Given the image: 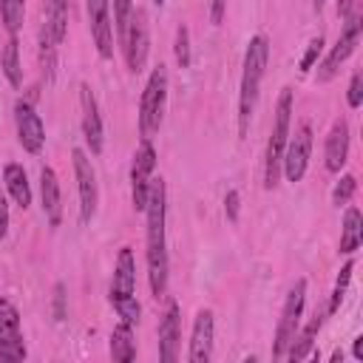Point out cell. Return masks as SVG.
I'll list each match as a JSON object with an SVG mask.
<instances>
[{"label": "cell", "mask_w": 363, "mask_h": 363, "mask_svg": "<svg viewBox=\"0 0 363 363\" xmlns=\"http://www.w3.org/2000/svg\"><path fill=\"white\" fill-rule=\"evenodd\" d=\"M0 71H3V77L9 79L11 88H20V85H23V65H20V43H17V34H9L6 45H3Z\"/></svg>", "instance_id": "obj_25"}, {"label": "cell", "mask_w": 363, "mask_h": 363, "mask_svg": "<svg viewBox=\"0 0 363 363\" xmlns=\"http://www.w3.org/2000/svg\"><path fill=\"white\" fill-rule=\"evenodd\" d=\"M71 162H74V176H77V193H79V221L88 224L96 213L99 204V187H96V170L88 159V153L82 147L71 150Z\"/></svg>", "instance_id": "obj_11"}, {"label": "cell", "mask_w": 363, "mask_h": 363, "mask_svg": "<svg viewBox=\"0 0 363 363\" xmlns=\"http://www.w3.org/2000/svg\"><path fill=\"white\" fill-rule=\"evenodd\" d=\"M179 343H182V309L176 301H167L164 315L159 320V360L164 363L179 360Z\"/></svg>", "instance_id": "obj_17"}, {"label": "cell", "mask_w": 363, "mask_h": 363, "mask_svg": "<svg viewBox=\"0 0 363 363\" xmlns=\"http://www.w3.org/2000/svg\"><path fill=\"white\" fill-rule=\"evenodd\" d=\"M0 17L9 34H17L26 20V0H0Z\"/></svg>", "instance_id": "obj_26"}, {"label": "cell", "mask_w": 363, "mask_h": 363, "mask_svg": "<svg viewBox=\"0 0 363 363\" xmlns=\"http://www.w3.org/2000/svg\"><path fill=\"white\" fill-rule=\"evenodd\" d=\"M352 272H354V261L349 258V261L340 267V275H337L335 289H332V295H329V306H326L329 315H335V312L340 309V301H343V295H346V286H349V281H352Z\"/></svg>", "instance_id": "obj_27"}, {"label": "cell", "mask_w": 363, "mask_h": 363, "mask_svg": "<svg viewBox=\"0 0 363 363\" xmlns=\"http://www.w3.org/2000/svg\"><path fill=\"white\" fill-rule=\"evenodd\" d=\"M3 187L14 199V204H20L23 210L31 204V184H28V176H26V167L23 164L9 162L3 167Z\"/></svg>", "instance_id": "obj_21"}, {"label": "cell", "mask_w": 363, "mask_h": 363, "mask_svg": "<svg viewBox=\"0 0 363 363\" xmlns=\"http://www.w3.org/2000/svg\"><path fill=\"white\" fill-rule=\"evenodd\" d=\"M111 357L119 363H130L136 357V340H133V323L119 320L111 332Z\"/></svg>", "instance_id": "obj_23"}, {"label": "cell", "mask_w": 363, "mask_h": 363, "mask_svg": "<svg viewBox=\"0 0 363 363\" xmlns=\"http://www.w3.org/2000/svg\"><path fill=\"white\" fill-rule=\"evenodd\" d=\"M119 48L125 54V62H128V71L130 74L145 71L147 51H150V34H147V14L142 9H133L130 23H128V31H125Z\"/></svg>", "instance_id": "obj_10"}, {"label": "cell", "mask_w": 363, "mask_h": 363, "mask_svg": "<svg viewBox=\"0 0 363 363\" xmlns=\"http://www.w3.org/2000/svg\"><path fill=\"white\" fill-rule=\"evenodd\" d=\"M320 51H323V37L318 34V37H312L309 40V45H306V51H303V57H301V74H309L312 68H315V62H318V57H320Z\"/></svg>", "instance_id": "obj_31"}, {"label": "cell", "mask_w": 363, "mask_h": 363, "mask_svg": "<svg viewBox=\"0 0 363 363\" xmlns=\"http://www.w3.org/2000/svg\"><path fill=\"white\" fill-rule=\"evenodd\" d=\"M346 102H349V108H360V105H363V74H360V71H354L352 79H349Z\"/></svg>", "instance_id": "obj_32"}, {"label": "cell", "mask_w": 363, "mask_h": 363, "mask_svg": "<svg viewBox=\"0 0 363 363\" xmlns=\"http://www.w3.org/2000/svg\"><path fill=\"white\" fill-rule=\"evenodd\" d=\"M349 159V122L340 116L332 122L326 142H323V164L329 173H340Z\"/></svg>", "instance_id": "obj_18"}, {"label": "cell", "mask_w": 363, "mask_h": 363, "mask_svg": "<svg viewBox=\"0 0 363 363\" xmlns=\"http://www.w3.org/2000/svg\"><path fill=\"white\" fill-rule=\"evenodd\" d=\"M224 11H227V0H210V23L213 26H221Z\"/></svg>", "instance_id": "obj_34"}, {"label": "cell", "mask_w": 363, "mask_h": 363, "mask_svg": "<svg viewBox=\"0 0 363 363\" xmlns=\"http://www.w3.org/2000/svg\"><path fill=\"white\" fill-rule=\"evenodd\" d=\"M62 301H65V286L57 284V286H54V318H57V320H62V315H65Z\"/></svg>", "instance_id": "obj_36"}, {"label": "cell", "mask_w": 363, "mask_h": 363, "mask_svg": "<svg viewBox=\"0 0 363 363\" xmlns=\"http://www.w3.org/2000/svg\"><path fill=\"white\" fill-rule=\"evenodd\" d=\"M26 340L20 326V312L9 298H0V363L26 360Z\"/></svg>", "instance_id": "obj_12"}, {"label": "cell", "mask_w": 363, "mask_h": 363, "mask_svg": "<svg viewBox=\"0 0 363 363\" xmlns=\"http://www.w3.org/2000/svg\"><path fill=\"white\" fill-rule=\"evenodd\" d=\"M352 354H354V360H363V335H357V337H354V346H352Z\"/></svg>", "instance_id": "obj_38"}, {"label": "cell", "mask_w": 363, "mask_h": 363, "mask_svg": "<svg viewBox=\"0 0 363 363\" xmlns=\"http://www.w3.org/2000/svg\"><path fill=\"white\" fill-rule=\"evenodd\" d=\"M43 28L60 45L68 34V0H45V23Z\"/></svg>", "instance_id": "obj_24"}, {"label": "cell", "mask_w": 363, "mask_h": 363, "mask_svg": "<svg viewBox=\"0 0 363 363\" xmlns=\"http://www.w3.org/2000/svg\"><path fill=\"white\" fill-rule=\"evenodd\" d=\"M111 306L116 309V315L125 323H139L142 306L136 301V258L130 247H122L113 264V281H111V292H108Z\"/></svg>", "instance_id": "obj_4"}, {"label": "cell", "mask_w": 363, "mask_h": 363, "mask_svg": "<svg viewBox=\"0 0 363 363\" xmlns=\"http://www.w3.org/2000/svg\"><path fill=\"white\" fill-rule=\"evenodd\" d=\"M145 218H147V252H145V258H147V284H150V295L159 301L167 292V235H164L167 187H164V179H153L147 207H145Z\"/></svg>", "instance_id": "obj_1"}, {"label": "cell", "mask_w": 363, "mask_h": 363, "mask_svg": "<svg viewBox=\"0 0 363 363\" xmlns=\"http://www.w3.org/2000/svg\"><path fill=\"white\" fill-rule=\"evenodd\" d=\"M153 6H159V9H162V6H164V0H153Z\"/></svg>", "instance_id": "obj_41"}, {"label": "cell", "mask_w": 363, "mask_h": 363, "mask_svg": "<svg viewBox=\"0 0 363 363\" xmlns=\"http://www.w3.org/2000/svg\"><path fill=\"white\" fill-rule=\"evenodd\" d=\"M238 210H241V193L238 190H227L224 196V213L230 221H238Z\"/></svg>", "instance_id": "obj_33"}, {"label": "cell", "mask_w": 363, "mask_h": 363, "mask_svg": "<svg viewBox=\"0 0 363 363\" xmlns=\"http://www.w3.org/2000/svg\"><path fill=\"white\" fill-rule=\"evenodd\" d=\"M79 125H82L85 145L91 147L94 156H99L105 147V128H102V116H99V102L88 82H79Z\"/></svg>", "instance_id": "obj_14"}, {"label": "cell", "mask_w": 363, "mask_h": 363, "mask_svg": "<svg viewBox=\"0 0 363 363\" xmlns=\"http://www.w3.org/2000/svg\"><path fill=\"white\" fill-rule=\"evenodd\" d=\"M360 17L357 14H352V17H346V23H343V31H340V37H337V43L329 48V54L323 57V62L318 65V82H332L335 77H337V71H340V65L354 54V48H357V43H360Z\"/></svg>", "instance_id": "obj_9"}, {"label": "cell", "mask_w": 363, "mask_h": 363, "mask_svg": "<svg viewBox=\"0 0 363 363\" xmlns=\"http://www.w3.org/2000/svg\"><path fill=\"white\" fill-rule=\"evenodd\" d=\"M213 337H216V318L213 309H199L190 329V346L187 360L190 363H207L213 357Z\"/></svg>", "instance_id": "obj_16"}, {"label": "cell", "mask_w": 363, "mask_h": 363, "mask_svg": "<svg viewBox=\"0 0 363 363\" xmlns=\"http://www.w3.org/2000/svg\"><path fill=\"white\" fill-rule=\"evenodd\" d=\"M309 156H312V125L303 119L298 122L295 133L289 130L286 147H284V159H281V173L286 176V182H301L306 176L309 167Z\"/></svg>", "instance_id": "obj_8"}, {"label": "cell", "mask_w": 363, "mask_h": 363, "mask_svg": "<svg viewBox=\"0 0 363 363\" xmlns=\"http://www.w3.org/2000/svg\"><path fill=\"white\" fill-rule=\"evenodd\" d=\"M337 360H343V352L337 349V352H332V363H337Z\"/></svg>", "instance_id": "obj_40"}, {"label": "cell", "mask_w": 363, "mask_h": 363, "mask_svg": "<svg viewBox=\"0 0 363 363\" xmlns=\"http://www.w3.org/2000/svg\"><path fill=\"white\" fill-rule=\"evenodd\" d=\"M164 108H167V68L159 62L142 91L139 99V133L145 139H150L153 133H159L162 119H164Z\"/></svg>", "instance_id": "obj_5"}, {"label": "cell", "mask_w": 363, "mask_h": 363, "mask_svg": "<svg viewBox=\"0 0 363 363\" xmlns=\"http://www.w3.org/2000/svg\"><path fill=\"white\" fill-rule=\"evenodd\" d=\"M6 233H9V204H6V193L0 187V241L6 238Z\"/></svg>", "instance_id": "obj_35"}, {"label": "cell", "mask_w": 363, "mask_h": 363, "mask_svg": "<svg viewBox=\"0 0 363 363\" xmlns=\"http://www.w3.org/2000/svg\"><path fill=\"white\" fill-rule=\"evenodd\" d=\"M354 190H357V179H354L352 173H343L340 182L335 184V190H332V204H335V207H346V204L352 201Z\"/></svg>", "instance_id": "obj_29"}, {"label": "cell", "mask_w": 363, "mask_h": 363, "mask_svg": "<svg viewBox=\"0 0 363 363\" xmlns=\"http://www.w3.org/2000/svg\"><path fill=\"white\" fill-rule=\"evenodd\" d=\"M153 170H156V147H153L150 139L142 136V142L133 153V164H130V199H133L136 213H145V207H147Z\"/></svg>", "instance_id": "obj_7"}, {"label": "cell", "mask_w": 363, "mask_h": 363, "mask_svg": "<svg viewBox=\"0 0 363 363\" xmlns=\"http://www.w3.org/2000/svg\"><path fill=\"white\" fill-rule=\"evenodd\" d=\"M289 130H292V88H281L278 102H275L272 130L267 139V153H264V187L267 190H272L281 179V159H284Z\"/></svg>", "instance_id": "obj_3"}, {"label": "cell", "mask_w": 363, "mask_h": 363, "mask_svg": "<svg viewBox=\"0 0 363 363\" xmlns=\"http://www.w3.org/2000/svg\"><path fill=\"white\" fill-rule=\"evenodd\" d=\"M14 128H17V139L23 145L26 153L37 156L45 147V125L37 113V108L28 99H17L14 102Z\"/></svg>", "instance_id": "obj_13"}, {"label": "cell", "mask_w": 363, "mask_h": 363, "mask_svg": "<svg viewBox=\"0 0 363 363\" xmlns=\"http://www.w3.org/2000/svg\"><path fill=\"white\" fill-rule=\"evenodd\" d=\"M303 306H306V281L298 278L289 292H286V301L281 306V318H278V326H275V340H272V357H284L292 337L298 335L301 329V318H303Z\"/></svg>", "instance_id": "obj_6"}, {"label": "cell", "mask_w": 363, "mask_h": 363, "mask_svg": "<svg viewBox=\"0 0 363 363\" xmlns=\"http://www.w3.org/2000/svg\"><path fill=\"white\" fill-rule=\"evenodd\" d=\"M173 54H176V62L182 65V68H187L190 65V28L182 23L179 28H176V40H173Z\"/></svg>", "instance_id": "obj_30"}, {"label": "cell", "mask_w": 363, "mask_h": 363, "mask_svg": "<svg viewBox=\"0 0 363 363\" xmlns=\"http://www.w3.org/2000/svg\"><path fill=\"white\" fill-rule=\"evenodd\" d=\"M363 244V216L357 207L346 204L343 227H340V255H354Z\"/></svg>", "instance_id": "obj_22"}, {"label": "cell", "mask_w": 363, "mask_h": 363, "mask_svg": "<svg viewBox=\"0 0 363 363\" xmlns=\"http://www.w3.org/2000/svg\"><path fill=\"white\" fill-rule=\"evenodd\" d=\"M354 14V0H337V17H352Z\"/></svg>", "instance_id": "obj_37"}, {"label": "cell", "mask_w": 363, "mask_h": 363, "mask_svg": "<svg viewBox=\"0 0 363 363\" xmlns=\"http://www.w3.org/2000/svg\"><path fill=\"white\" fill-rule=\"evenodd\" d=\"M40 201H43V213H45L48 224L60 227V221H62V190H60L57 173L48 164L40 170Z\"/></svg>", "instance_id": "obj_19"}, {"label": "cell", "mask_w": 363, "mask_h": 363, "mask_svg": "<svg viewBox=\"0 0 363 363\" xmlns=\"http://www.w3.org/2000/svg\"><path fill=\"white\" fill-rule=\"evenodd\" d=\"M267 62H269V40L264 34L250 37L247 51H244L241 85H238V136L241 139L250 133V122H252V113H255V105H258Z\"/></svg>", "instance_id": "obj_2"}, {"label": "cell", "mask_w": 363, "mask_h": 363, "mask_svg": "<svg viewBox=\"0 0 363 363\" xmlns=\"http://www.w3.org/2000/svg\"><path fill=\"white\" fill-rule=\"evenodd\" d=\"M111 6H113V34H116V43H122L136 6H133V0H111Z\"/></svg>", "instance_id": "obj_28"}, {"label": "cell", "mask_w": 363, "mask_h": 363, "mask_svg": "<svg viewBox=\"0 0 363 363\" xmlns=\"http://www.w3.org/2000/svg\"><path fill=\"white\" fill-rule=\"evenodd\" d=\"M88 9V28L94 37V45L102 60L113 54V23H111V0H85Z\"/></svg>", "instance_id": "obj_15"}, {"label": "cell", "mask_w": 363, "mask_h": 363, "mask_svg": "<svg viewBox=\"0 0 363 363\" xmlns=\"http://www.w3.org/2000/svg\"><path fill=\"white\" fill-rule=\"evenodd\" d=\"M323 318H326V309H315L312 320H309L303 329H298V335L292 337V343H289V349H286L284 357H289V360H303V357H309V354H312V346H315V337H318V332H320V326H323Z\"/></svg>", "instance_id": "obj_20"}, {"label": "cell", "mask_w": 363, "mask_h": 363, "mask_svg": "<svg viewBox=\"0 0 363 363\" xmlns=\"http://www.w3.org/2000/svg\"><path fill=\"white\" fill-rule=\"evenodd\" d=\"M323 6H326V0H312V9H315V14H320V11H323Z\"/></svg>", "instance_id": "obj_39"}]
</instances>
